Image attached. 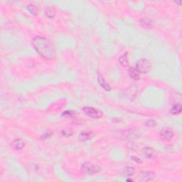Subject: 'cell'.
Returning a JSON list of instances; mask_svg holds the SVG:
<instances>
[{
  "mask_svg": "<svg viewBox=\"0 0 182 182\" xmlns=\"http://www.w3.org/2000/svg\"><path fill=\"white\" fill-rule=\"evenodd\" d=\"M129 75L134 81H138L140 78V73L135 68H131L129 70Z\"/></svg>",
  "mask_w": 182,
  "mask_h": 182,
  "instance_id": "obj_11",
  "label": "cell"
},
{
  "mask_svg": "<svg viewBox=\"0 0 182 182\" xmlns=\"http://www.w3.org/2000/svg\"><path fill=\"white\" fill-rule=\"evenodd\" d=\"M83 111L85 115L90 117H92V118H100L102 116V112L95 109L94 107H84L83 108Z\"/></svg>",
  "mask_w": 182,
  "mask_h": 182,
  "instance_id": "obj_5",
  "label": "cell"
},
{
  "mask_svg": "<svg viewBox=\"0 0 182 182\" xmlns=\"http://www.w3.org/2000/svg\"><path fill=\"white\" fill-rule=\"evenodd\" d=\"M45 14L48 19L54 18L56 15V9L53 6H48L45 9Z\"/></svg>",
  "mask_w": 182,
  "mask_h": 182,
  "instance_id": "obj_12",
  "label": "cell"
},
{
  "mask_svg": "<svg viewBox=\"0 0 182 182\" xmlns=\"http://www.w3.org/2000/svg\"><path fill=\"white\" fill-rule=\"evenodd\" d=\"M157 125L156 121L154 119H149V120L146 121L145 122V126L148 127V128H154Z\"/></svg>",
  "mask_w": 182,
  "mask_h": 182,
  "instance_id": "obj_19",
  "label": "cell"
},
{
  "mask_svg": "<svg viewBox=\"0 0 182 182\" xmlns=\"http://www.w3.org/2000/svg\"><path fill=\"white\" fill-rule=\"evenodd\" d=\"M81 171L84 174L92 175V174L99 173L101 171V169L98 165L92 164L91 162H85L83 163L82 166H81Z\"/></svg>",
  "mask_w": 182,
  "mask_h": 182,
  "instance_id": "obj_2",
  "label": "cell"
},
{
  "mask_svg": "<svg viewBox=\"0 0 182 182\" xmlns=\"http://www.w3.org/2000/svg\"><path fill=\"white\" fill-rule=\"evenodd\" d=\"M74 115H75V112L72 110H66L62 114L63 116H65V117H71L73 116Z\"/></svg>",
  "mask_w": 182,
  "mask_h": 182,
  "instance_id": "obj_20",
  "label": "cell"
},
{
  "mask_svg": "<svg viewBox=\"0 0 182 182\" xmlns=\"http://www.w3.org/2000/svg\"><path fill=\"white\" fill-rule=\"evenodd\" d=\"M134 173V169L132 167H126L124 169L125 175L128 176H132Z\"/></svg>",
  "mask_w": 182,
  "mask_h": 182,
  "instance_id": "obj_18",
  "label": "cell"
},
{
  "mask_svg": "<svg viewBox=\"0 0 182 182\" xmlns=\"http://www.w3.org/2000/svg\"><path fill=\"white\" fill-rule=\"evenodd\" d=\"M73 130L70 128L63 129V130L60 131V134H61V136H63V137H69V136L73 135Z\"/></svg>",
  "mask_w": 182,
  "mask_h": 182,
  "instance_id": "obj_17",
  "label": "cell"
},
{
  "mask_svg": "<svg viewBox=\"0 0 182 182\" xmlns=\"http://www.w3.org/2000/svg\"><path fill=\"white\" fill-rule=\"evenodd\" d=\"M119 63L123 67H128L129 65V61L128 58V54H123L119 58Z\"/></svg>",
  "mask_w": 182,
  "mask_h": 182,
  "instance_id": "obj_14",
  "label": "cell"
},
{
  "mask_svg": "<svg viewBox=\"0 0 182 182\" xmlns=\"http://www.w3.org/2000/svg\"><path fill=\"white\" fill-rule=\"evenodd\" d=\"M52 132H46V133H44V134H43L41 136V139H43V140H44V139H48V137H50V136L52 135Z\"/></svg>",
  "mask_w": 182,
  "mask_h": 182,
  "instance_id": "obj_21",
  "label": "cell"
},
{
  "mask_svg": "<svg viewBox=\"0 0 182 182\" xmlns=\"http://www.w3.org/2000/svg\"><path fill=\"white\" fill-rule=\"evenodd\" d=\"M27 9L32 15H34V16H37L38 13H39V9H38V7L36 5L31 4L27 6Z\"/></svg>",
  "mask_w": 182,
  "mask_h": 182,
  "instance_id": "obj_16",
  "label": "cell"
},
{
  "mask_svg": "<svg viewBox=\"0 0 182 182\" xmlns=\"http://www.w3.org/2000/svg\"><path fill=\"white\" fill-rule=\"evenodd\" d=\"M142 152H143L144 155L147 159H153L157 157L156 151L151 149V147H145L142 149Z\"/></svg>",
  "mask_w": 182,
  "mask_h": 182,
  "instance_id": "obj_7",
  "label": "cell"
},
{
  "mask_svg": "<svg viewBox=\"0 0 182 182\" xmlns=\"http://www.w3.org/2000/svg\"><path fill=\"white\" fill-rule=\"evenodd\" d=\"M31 44L36 51L42 58L46 60H54L56 58V47L47 38L37 36L32 39Z\"/></svg>",
  "mask_w": 182,
  "mask_h": 182,
  "instance_id": "obj_1",
  "label": "cell"
},
{
  "mask_svg": "<svg viewBox=\"0 0 182 182\" xmlns=\"http://www.w3.org/2000/svg\"><path fill=\"white\" fill-rule=\"evenodd\" d=\"M11 147L15 150H21L24 147V142L22 139H16L11 142Z\"/></svg>",
  "mask_w": 182,
  "mask_h": 182,
  "instance_id": "obj_10",
  "label": "cell"
},
{
  "mask_svg": "<svg viewBox=\"0 0 182 182\" xmlns=\"http://www.w3.org/2000/svg\"><path fill=\"white\" fill-rule=\"evenodd\" d=\"M98 83H99V84L100 85V86H101L104 90L106 91H110L111 90L110 86V85L106 82L105 78H104L100 74H98Z\"/></svg>",
  "mask_w": 182,
  "mask_h": 182,
  "instance_id": "obj_9",
  "label": "cell"
},
{
  "mask_svg": "<svg viewBox=\"0 0 182 182\" xmlns=\"http://www.w3.org/2000/svg\"><path fill=\"white\" fill-rule=\"evenodd\" d=\"M159 136H160V138L162 140L166 142H169L173 138L174 131L170 128L165 127V128H163L162 130H161L160 133H159Z\"/></svg>",
  "mask_w": 182,
  "mask_h": 182,
  "instance_id": "obj_4",
  "label": "cell"
},
{
  "mask_svg": "<svg viewBox=\"0 0 182 182\" xmlns=\"http://www.w3.org/2000/svg\"><path fill=\"white\" fill-rule=\"evenodd\" d=\"M151 68V65L150 61L145 58H142L136 62L135 68L139 73H147L150 71Z\"/></svg>",
  "mask_w": 182,
  "mask_h": 182,
  "instance_id": "obj_3",
  "label": "cell"
},
{
  "mask_svg": "<svg viewBox=\"0 0 182 182\" xmlns=\"http://www.w3.org/2000/svg\"><path fill=\"white\" fill-rule=\"evenodd\" d=\"M139 23L142 27L147 28V29H150V28H151L154 26L153 21L150 19L149 18H147V17L142 18L141 19L139 20Z\"/></svg>",
  "mask_w": 182,
  "mask_h": 182,
  "instance_id": "obj_8",
  "label": "cell"
},
{
  "mask_svg": "<svg viewBox=\"0 0 182 182\" xmlns=\"http://www.w3.org/2000/svg\"><path fill=\"white\" fill-rule=\"evenodd\" d=\"M132 159L133 161H134L135 162L137 163V164H141V163H142V160L139 158H138V157H132Z\"/></svg>",
  "mask_w": 182,
  "mask_h": 182,
  "instance_id": "obj_22",
  "label": "cell"
},
{
  "mask_svg": "<svg viewBox=\"0 0 182 182\" xmlns=\"http://www.w3.org/2000/svg\"><path fill=\"white\" fill-rule=\"evenodd\" d=\"M138 176H139L138 179H139V181L147 182L151 181V180L154 179L155 174L151 172H141Z\"/></svg>",
  "mask_w": 182,
  "mask_h": 182,
  "instance_id": "obj_6",
  "label": "cell"
},
{
  "mask_svg": "<svg viewBox=\"0 0 182 182\" xmlns=\"http://www.w3.org/2000/svg\"><path fill=\"white\" fill-rule=\"evenodd\" d=\"M91 138L90 133L89 132H82L79 134V140L81 142H85Z\"/></svg>",
  "mask_w": 182,
  "mask_h": 182,
  "instance_id": "obj_15",
  "label": "cell"
},
{
  "mask_svg": "<svg viewBox=\"0 0 182 182\" xmlns=\"http://www.w3.org/2000/svg\"><path fill=\"white\" fill-rule=\"evenodd\" d=\"M182 110V106L181 104H176L172 106V107L171 108L170 110V113L172 114V115H179V114L181 113V112Z\"/></svg>",
  "mask_w": 182,
  "mask_h": 182,
  "instance_id": "obj_13",
  "label": "cell"
}]
</instances>
